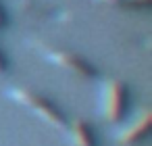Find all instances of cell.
<instances>
[{"label":"cell","mask_w":152,"mask_h":146,"mask_svg":"<svg viewBox=\"0 0 152 146\" xmlns=\"http://www.w3.org/2000/svg\"><path fill=\"white\" fill-rule=\"evenodd\" d=\"M100 2L117 9H135V11H148L150 0H100Z\"/></svg>","instance_id":"6"},{"label":"cell","mask_w":152,"mask_h":146,"mask_svg":"<svg viewBox=\"0 0 152 146\" xmlns=\"http://www.w3.org/2000/svg\"><path fill=\"white\" fill-rule=\"evenodd\" d=\"M46 59H48V63L61 67L63 71H69L75 77H81V79L100 77V71L90 61H86L81 54H77L73 50H46Z\"/></svg>","instance_id":"3"},{"label":"cell","mask_w":152,"mask_h":146,"mask_svg":"<svg viewBox=\"0 0 152 146\" xmlns=\"http://www.w3.org/2000/svg\"><path fill=\"white\" fill-rule=\"evenodd\" d=\"M100 115L108 123H121L129 111V88L123 79H106L98 96Z\"/></svg>","instance_id":"2"},{"label":"cell","mask_w":152,"mask_h":146,"mask_svg":"<svg viewBox=\"0 0 152 146\" xmlns=\"http://www.w3.org/2000/svg\"><path fill=\"white\" fill-rule=\"evenodd\" d=\"M9 69V59H7V54H4V50L0 48V73H4Z\"/></svg>","instance_id":"7"},{"label":"cell","mask_w":152,"mask_h":146,"mask_svg":"<svg viewBox=\"0 0 152 146\" xmlns=\"http://www.w3.org/2000/svg\"><path fill=\"white\" fill-rule=\"evenodd\" d=\"M7 23H9V15H7L2 2H0V27H7Z\"/></svg>","instance_id":"8"},{"label":"cell","mask_w":152,"mask_h":146,"mask_svg":"<svg viewBox=\"0 0 152 146\" xmlns=\"http://www.w3.org/2000/svg\"><path fill=\"white\" fill-rule=\"evenodd\" d=\"M9 98L15 100L19 106L27 109L31 115H36L38 119H42L44 123H48L50 127L54 129H65L67 125V115L63 113V109L50 100L48 96L36 92V90H29V88H9Z\"/></svg>","instance_id":"1"},{"label":"cell","mask_w":152,"mask_h":146,"mask_svg":"<svg viewBox=\"0 0 152 146\" xmlns=\"http://www.w3.org/2000/svg\"><path fill=\"white\" fill-rule=\"evenodd\" d=\"M150 125H152L150 109H142L133 121H129L125 127H121L115 134V140L121 146H137L150 136Z\"/></svg>","instance_id":"4"},{"label":"cell","mask_w":152,"mask_h":146,"mask_svg":"<svg viewBox=\"0 0 152 146\" xmlns=\"http://www.w3.org/2000/svg\"><path fill=\"white\" fill-rule=\"evenodd\" d=\"M65 134H67V140H69L71 146H100L94 127L88 121H83V119L67 121Z\"/></svg>","instance_id":"5"}]
</instances>
